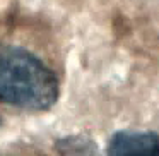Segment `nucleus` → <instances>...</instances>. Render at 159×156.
Returning a JSON list of instances; mask_svg holds the SVG:
<instances>
[{
	"mask_svg": "<svg viewBox=\"0 0 159 156\" xmlns=\"http://www.w3.org/2000/svg\"><path fill=\"white\" fill-rule=\"evenodd\" d=\"M55 72L33 52L0 43V101L26 111H46L57 103Z\"/></svg>",
	"mask_w": 159,
	"mask_h": 156,
	"instance_id": "nucleus-1",
	"label": "nucleus"
},
{
	"mask_svg": "<svg viewBox=\"0 0 159 156\" xmlns=\"http://www.w3.org/2000/svg\"><path fill=\"white\" fill-rule=\"evenodd\" d=\"M104 156H159V135L137 129L118 130L108 141Z\"/></svg>",
	"mask_w": 159,
	"mask_h": 156,
	"instance_id": "nucleus-2",
	"label": "nucleus"
},
{
	"mask_svg": "<svg viewBox=\"0 0 159 156\" xmlns=\"http://www.w3.org/2000/svg\"><path fill=\"white\" fill-rule=\"evenodd\" d=\"M0 125H2V117H0Z\"/></svg>",
	"mask_w": 159,
	"mask_h": 156,
	"instance_id": "nucleus-3",
	"label": "nucleus"
},
{
	"mask_svg": "<svg viewBox=\"0 0 159 156\" xmlns=\"http://www.w3.org/2000/svg\"><path fill=\"white\" fill-rule=\"evenodd\" d=\"M0 156H9V154H0Z\"/></svg>",
	"mask_w": 159,
	"mask_h": 156,
	"instance_id": "nucleus-4",
	"label": "nucleus"
}]
</instances>
